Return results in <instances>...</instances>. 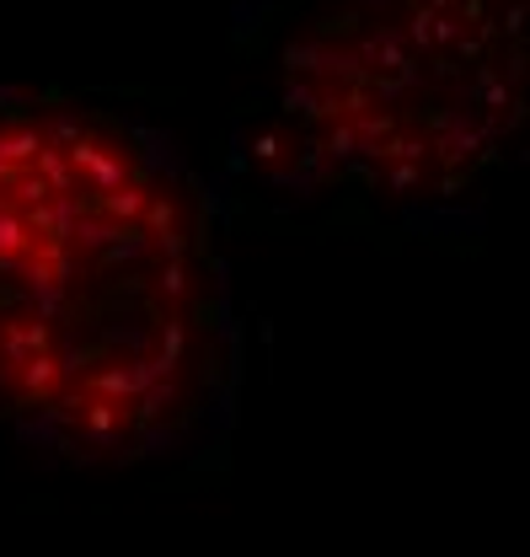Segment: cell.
<instances>
[{"instance_id":"6da1fadb","label":"cell","mask_w":530,"mask_h":557,"mask_svg":"<svg viewBox=\"0 0 530 557\" xmlns=\"http://www.w3.org/2000/svg\"><path fill=\"white\" fill-rule=\"evenodd\" d=\"M44 348H54V322H44L38 311H22V317L0 322V364L5 370L33 359V354H44Z\"/></svg>"},{"instance_id":"7a4b0ae2","label":"cell","mask_w":530,"mask_h":557,"mask_svg":"<svg viewBox=\"0 0 530 557\" xmlns=\"http://www.w3.org/2000/svg\"><path fill=\"white\" fill-rule=\"evenodd\" d=\"M183 348H188L183 322H177V317H167V322H161V333H156V354H150V359H156V370H161V375H177V370H183Z\"/></svg>"},{"instance_id":"3957f363","label":"cell","mask_w":530,"mask_h":557,"mask_svg":"<svg viewBox=\"0 0 530 557\" xmlns=\"http://www.w3.org/2000/svg\"><path fill=\"white\" fill-rule=\"evenodd\" d=\"M156 284H161V295H167L172 306H183V300H188V289H194V284H188V263H183V252H177V258H167V269H161Z\"/></svg>"},{"instance_id":"277c9868","label":"cell","mask_w":530,"mask_h":557,"mask_svg":"<svg viewBox=\"0 0 530 557\" xmlns=\"http://www.w3.org/2000/svg\"><path fill=\"white\" fill-rule=\"evenodd\" d=\"M434 16L440 11H429V5H407V38H412V49H434Z\"/></svg>"},{"instance_id":"5b68a950","label":"cell","mask_w":530,"mask_h":557,"mask_svg":"<svg viewBox=\"0 0 530 557\" xmlns=\"http://www.w3.org/2000/svg\"><path fill=\"white\" fill-rule=\"evenodd\" d=\"M418 183H423V161H392V172H386V188L392 194H407Z\"/></svg>"},{"instance_id":"8992f818","label":"cell","mask_w":530,"mask_h":557,"mask_svg":"<svg viewBox=\"0 0 530 557\" xmlns=\"http://www.w3.org/2000/svg\"><path fill=\"white\" fill-rule=\"evenodd\" d=\"M258 156H279V139H273V135H258Z\"/></svg>"},{"instance_id":"52a82bcc","label":"cell","mask_w":530,"mask_h":557,"mask_svg":"<svg viewBox=\"0 0 530 557\" xmlns=\"http://www.w3.org/2000/svg\"><path fill=\"white\" fill-rule=\"evenodd\" d=\"M423 5H429V11H456L461 0H423Z\"/></svg>"}]
</instances>
